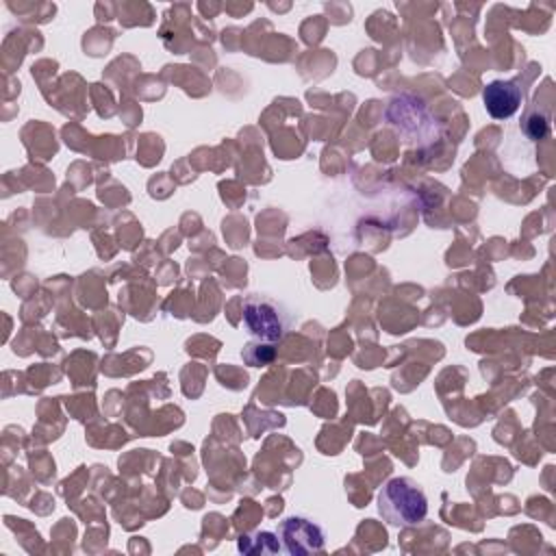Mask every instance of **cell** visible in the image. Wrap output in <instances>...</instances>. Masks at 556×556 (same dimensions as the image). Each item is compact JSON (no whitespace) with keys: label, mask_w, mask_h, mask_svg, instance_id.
Masks as SVG:
<instances>
[{"label":"cell","mask_w":556,"mask_h":556,"mask_svg":"<svg viewBox=\"0 0 556 556\" xmlns=\"http://www.w3.org/2000/svg\"><path fill=\"white\" fill-rule=\"evenodd\" d=\"M378 513L391 526L413 528L426 519L428 497L413 478L397 476L378 491Z\"/></svg>","instance_id":"cell-1"},{"label":"cell","mask_w":556,"mask_h":556,"mask_svg":"<svg viewBox=\"0 0 556 556\" xmlns=\"http://www.w3.org/2000/svg\"><path fill=\"white\" fill-rule=\"evenodd\" d=\"M521 98L523 93L517 80H491L482 89V102L489 115L495 119H508L510 115H515L521 106Z\"/></svg>","instance_id":"cell-4"},{"label":"cell","mask_w":556,"mask_h":556,"mask_svg":"<svg viewBox=\"0 0 556 556\" xmlns=\"http://www.w3.org/2000/svg\"><path fill=\"white\" fill-rule=\"evenodd\" d=\"M243 324L261 343H278L287 334L291 317L278 300L252 293L243 302Z\"/></svg>","instance_id":"cell-2"},{"label":"cell","mask_w":556,"mask_h":556,"mask_svg":"<svg viewBox=\"0 0 556 556\" xmlns=\"http://www.w3.org/2000/svg\"><path fill=\"white\" fill-rule=\"evenodd\" d=\"M521 128L530 139H543L549 130V113L539 115L536 111H528V115L523 117Z\"/></svg>","instance_id":"cell-5"},{"label":"cell","mask_w":556,"mask_h":556,"mask_svg":"<svg viewBox=\"0 0 556 556\" xmlns=\"http://www.w3.org/2000/svg\"><path fill=\"white\" fill-rule=\"evenodd\" d=\"M276 534L280 539V545L287 554L291 556H306V554H317L326 545V534L321 526H317L308 517H287L278 523Z\"/></svg>","instance_id":"cell-3"}]
</instances>
